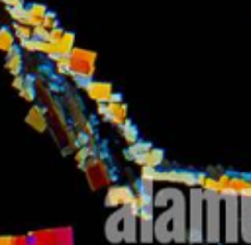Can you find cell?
<instances>
[{
  "instance_id": "7a4b0ae2",
  "label": "cell",
  "mask_w": 251,
  "mask_h": 245,
  "mask_svg": "<svg viewBox=\"0 0 251 245\" xmlns=\"http://www.w3.org/2000/svg\"><path fill=\"white\" fill-rule=\"evenodd\" d=\"M106 237L112 243L135 241L137 239V220L129 208H120L106 220Z\"/></svg>"
},
{
  "instance_id": "e0dca14e",
  "label": "cell",
  "mask_w": 251,
  "mask_h": 245,
  "mask_svg": "<svg viewBox=\"0 0 251 245\" xmlns=\"http://www.w3.org/2000/svg\"><path fill=\"white\" fill-rule=\"evenodd\" d=\"M75 33L73 31H67L65 29V33H63V37L55 43V51H57V57H67L69 53H71V49L75 47Z\"/></svg>"
},
{
  "instance_id": "5bb4252c",
  "label": "cell",
  "mask_w": 251,
  "mask_h": 245,
  "mask_svg": "<svg viewBox=\"0 0 251 245\" xmlns=\"http://www.w3.org/2000/svg\"><path fill=\"white\" fill-rule=\"evenodd\" d=\"M4 69L8 71V74L12 76H18V74H24V53L20 51V47H14L6 59H4Z\"/></svg>"
},
{
  "instance_id": "9a60e30c",
  "label": "cell",
  "mask_w": 251,
  "mask_h": 245,
  "mask_svg": "<svg viewBox=\"0 0 251 245\" xmlns=\"http://www.w3.org/2000/svg\"><path fill=\"white\" fill-rule=\"evenodd\" d=\"M47 12H49L47 6L41 4V2L29 4V6H25V20H24V24L29 25V27H37V25H41V20H43V16Z\"/></svg>"
},
{
  "instance_id": "8fae6325",
  "label": "cell",
  "mask_w": 251,
  "mask_h": 245,
  "mask_svg": "<svg viewBox=\"0 0 251 245\" xmlns=\"http://www.w3.org/2000/svg\"><path fill=\"white\" fill-rule=\"evenodd\" d=\"M25 123L37 131V133H45L47 127H49V120H47V114H45V108L39 106V104H31V108L27 110L25 114Z\"/></svg>"
},
{
  "instance_id": "d6986e66",
  "label": "cell",
  "mask_w": 251,
  "mask_h": 245,
  "mask_svg": "<svg viewBox=\"0 0 251 245\" xmlns=\"http://www.w3.org/2000/svg\"><path fill=\"white\" fill-rule=\"evenodd\" d=\"M14 47H18V45H16V39H14V33L10 31L8 25H2V27H0V53L8 55Z\"/></svg>"
},
{
  "instance_id": "4fadbf2b",
  "label": "cell",
  "mask_w": 251,
  "mask_h": 245,
  "mask_svg": "<svg viewBox=\"0 0 251 245\" xmlns=\"http://www.w3.org/2000/svg\"><path fill=\"white\" fill-rule=\"evenodd\" d=\"M133 163H135V165H139V167L157 169V167H161V165L165 163V151H163V149H159V147H151L149 151H145L143 155H139Z\"/></svg>"
},
{
  "instance_id": "6da1fadb",
  "label": "cell",
  "mask_w": 251,
  "mask_h": 245,
  "mask_svg": "<svg viewBox=\"0 0 251 245\" xmlns=\"http://www.w3.org/2000/svg\"><path fill=\"white\" fill-rule=\"evenodd\" d=\"M67 63H69V78L82 86L84 82L94 78L96 73V53L92 49L86 47H73L71 53L67 55Z\"/></svg>"
},
{
  "instance_id": "ffe728a7",
  "label": "cell",
  "mask_w": 251,
  "mask_h": 245,
  "mask_svg": "<svg viewBox=\"0 0 251 245\" xmlns=\"http://www.w3.org/2000/svg\"><path fill=\"white\" fill-rule=\"evenodd\" d=\"M151 147H153V145H151L149 141H141V139H139V141H135L133 145H129V147L124 151V157H126L127 161H135L139 155H143V153L149 151Z\"/></svg>"
},
{
  "instance_id": "277c9868",
  "label": "cell",
  "mask_w": 251,
  "mask_h": 245,
  "mask_svg": "<svg viewBox=\"0 0 251 245\" xmlns=\"http://www.w3.org/2000/svg\"><path fill=\"white\" fill-rule=\"evenodd\" d=\"M204 198V221H206V227H204V237L206 241L210 243H216L220 239V204H222V198L218 194H210V192H204L202 194Z\"/></svg>"
},
{
  "instance_id": "4316f807",
  "label": "cell",
  "mask_w": 251,
  "mask_h": 245,
  "mask_svg": "<svg viewBox=\"0 0 251 245\" xmlns=\"http://www.w3.org/2000/svg\"><path fill=\"white\" fill-rule=\"evenodd\" d=\"M25 84V76L24 74H18V76H12V88H16V90H20L22 86Z\"/></svg>"
},
{
  "instance_id": "d4e9b609",
  "label": "cell",
  "mask_w": 251,
  "mask_h": 245,
  "mask_svg": "<svg viewBox=\"0 0 251 245\" xmlns=\"http://www.w3.org/2000/svg\"><path fill=\"white\" fill-rule=\"evenodd\" d=\"M27 235H0V245H25Z\"/></svg>"
},
{
  "instance_id": "ba28073f",
  "label": "cell",
  "mask_w": 251,
  "mask_h": 245,
  "mask_svg": "<svg viewBox=\"0 0 251 245\" xmlns=\"http://www.w3.org/2000/svg\"><path fill=\"white\" fill-rule=\"evenodd\" d=\"M133 198V188L127 184H114L108 188L104 206L106 208H127Z\"/></svg>"
},
{
  "instance_id": "603a6c76",
  "label": "cell",
  "mask_w": 251,
  "mask_h": 245,
  "mask_svg": "<svg viewBox=\"0 0 251 245\" xmlns=\"http://www.w3.org/2000/svg\"><path fill=\"white\" fill-rule=\"evenodd\" d=\"M6 12H8V18H10L12 22L24 24V20H25V6H24V4H22V6H14V8H8Z\"/></svg>"
},
{
  "instance_id": "f1b7e54d",
  "label": "cell",
  "mask_w": 251,
  "mask_h": 245,
  "mask_svg": "<svg viewBox=\"0 0 251 245\" xmlns=\"http://www.w3.org/2000/svg\"><path fill=\"white\" fill-rule=\"evenodd\" d=\"M249 182H251V176H249Z\"/></svg>"
},
{
  "instance_id": "7c38bea8",
  "label": "cell",
  "mask_w": 251,
  "mask_h": 245,
  "mask_svg": "<svg viewBox=\"0 0 251 245\" xmlns=\"http://www.w3.org/2000/svg\"><path fill=\"white\" fill-rule=\"evenodd\" d=\"M239 235L245 243H251V198H239Z\"/></svg>"
},
{
  "instance_id": "3957f363",
  "label": "cell",
  "mask_w": 251,
  "mask_h": 245,
  "mask_svg": "<svg viewBox=\"0 0 251 245\" xmlns=\"http://www.w3.org/2000/svg\"><path fill=\"white\" fill-rule=\"evenodd\" d=\"M82 171L86 174V180H88V186L92 190H100L102 186H108L112 180H114V174L110 171V165L108 161L102 157V155H92L84 165H82Z\"/></svg>"
},
{
  "instance_id": "cb8c5ba5",
  "label": "cell",
  "mask_w": 251,
  "mask_h": 245,
  "mask_svg": "<svg viewBox=\"0 0 251 245\" xmlns=\"http://www.w3.org/2000/svg\"><path fill=\"white\" fill-rule=\"evenodd\" d=\"M41 27H43L45 31H51V29L59 27V18H57V14H55V12H47V14L43 16V20H41Z\"/></svg>"
},
{
  "instance_id": "ac0fdd59",
  "label": "cell",
  "mask_w": 251,
  "mask_h": 245,
  "mask_svg": "<svg viewBox=\"0 0 251 245\" xmlns=\"http://www.w3.org/2000/svg\"><path fill=\"white\" fill-rule=\"evenodd\" d=\"M10 31L14 33L16 45H22L24 41L31 39V27H29V25H25V24H18V22H12V24H10Z\"/></svg>"
},
{
  "instance_id": "30bf717a",
  "label": "cell",
  "mask_w": 251,
  "mask_h": 245,
  "mask_svg": "<svg viewBox=\"0 0 251 245\" xmlns=\"http://www.w3.org/2000/svg\"><path fill=\"white\" fill-rule=\"evenodd\" d=\"M129 108L126 102H110L106 104V112H104V118L106 122H110L114 127H122L126 122H129Z\"/></svg>"
},
{
  "instance_id": "9c48e42d",
  "label": "cell",
  "mask_w": 251,
  "mask_h": 245,
  "mask_svg": "<svg viewBox=\"0 0 251 245\" xmlns=\"http://www.w3.org/2000/svg\"><path fill=\"white\" fill-rule=\"evenodd\" d=\"M155 182H173V184H184V186H196V172L192 171H180V169H157Z\"/></svg>"
},
{
  "instance_id": "5b68a950",
  "label": "cell",
  "mask_w": 251,
  "mask_h": 245,
  "mask_svg": "<svg viewBox=\"0 0 251 245\" xmlns=\"http://www.w3.org/2000/svg\"><path fill=\"white\" fill-rule=\"evenodd\" d=\"M188 202V239L198 243L204 239V198L200 192H192Z\"/></svg>"
},
{
  "instance_id": "8992f818",
  "label": "cell",
  "mask_w": 251,
  "mask_h": 245,
  "mask_svg": "<svg viewBox=\"0 0 251 245\" xmlns=\"http://www.w3.org/2000/svg\"><path fill=\"white\" fill-rule=\"evenodd\" d=\"M222 204H224V214H226V221H224V235L227 243H235L239 239V198L235 196H220Z\"/></svg>"
},
{
  "instance_id": "44dd1931",
  "label": "cell",
  "mask_w": 251,
  "mask_h": 245,
  "mask_svg": "<svg viewBox=\"0 0 251 245\" xmlns=\"http://www.w3.org/2000/svg\"><path fill=\"white\" fill-rule=\"evenodd\" d=\"M120 129V135L126 139V143L127 145H133L135 141H139V131H137V127L131 123V120L129 122H126L122 127H118Z\"/></svg>"
},
{
  "instance_id": "7402d4cb",
  "label": "cell",
  "mask_w": 251,
  "mask_h": 245,
  "mask_svg": "<svg viewBox=\"0 0 251 245\" xmlns=\"http://www.w3.org/2000/svg\"><path fill=\"white\" fill-rule=\"evenodd\" d=\"M51 61H53V71H55V74H59V76H67V74H69L67 57H55V59H51Z\"/></svg>"
},
{
  "instance_id": "52a82bcc",
  "label": "cell",
  "mask_w": 251,
  "mask_h": 245,
  "mask_svg": "<svg viewBox=\"0 0 251 245\" xmlns=\"http://www.w3.org/2000/svg\"><path fill=\"white\" fill-rule=\"evenodd\" d=\"M86 94L88 100H92L94 104H110L112 102V96H114V84L108 82V80H88L80 86Z\"/></svg>"
},
{
  "instance_id": "2e32d148",
  "label": "cell",
  "mask_w": 251,
  "mask_h": 245,
  "mask_svg": "<svg viewBox=\"0 0 251 245\" xmlns=\"http://www.w3.org/2000/svg\"><path fill=\"white\" fill-rule=\"evenodd\" d=\"M25 76V84L18 90V94H20V98L24 100V102H27V104H33L35 100H37V88L33 86V80H35V76H31V74H24Z\"/></svg>"
},
{
  "instance_id": "484cf974",
  "label": "cell",
  "mask_w": 251,
  "mask_h": 245,
  "mask_svg": "<svg viewBox=\"0 0 251 245\" xmlns=\"http://www.w3.org/2000/svg\"><path fill=\"white\" fill-rule=\"evenodd\" d=\"M63 33H65V29L59 25V27H55V29L47 31V39H45V41H49V43H53V45H55V43H57V41L63 37Z\"/></svg>"
},
{
  "instance_id": "83f0119b",
  "label": "cell",
  "mask_w": 251,
  "mask_h": 245,
  "mask_svg": "<svg viewBox=\"0 0 251 245\" xmlns=\"http://www.w3.org/2000/svg\"><path fill=\"white\" fill-rule=\"evenodd\" d=\"M0 2H2V4L6 6V10H8V8H14V6H22L25 0H0Z\"/></svg>"
}]
</instances>
